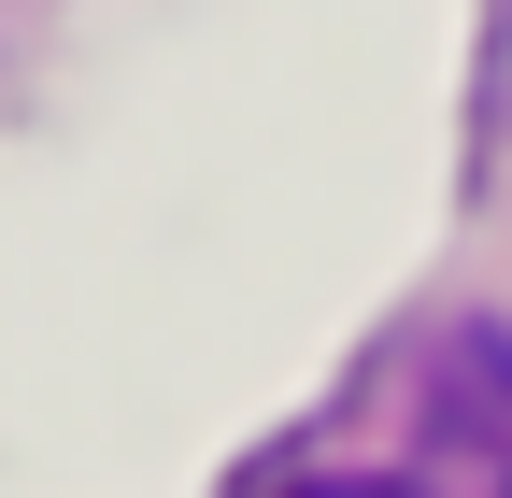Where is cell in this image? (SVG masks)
I'll use <instances>...</instances> for the list:
<instances>
[{
	"instance_id": "obj_1",
	"label": "cell",
	"mask_w": 512,
	"mask_h": 498,
	"mask_svg": "<svg viewBox=\"0 0 512 498\" xmlns=\"http://www.w3.org/2000/svg\"><path fill=\"white\" fill-rule=\"evenodd\" d=\"M413 498H512V328H441L399 370V456Z\"/></svg>"
},
{
	"instance_id": "obj_2",
	"label": "cell",
	"mask_w": 512,
	"mask_h": 498,
	"mask_svg": "<svg viewBox=\"0 0 512 498\" xmlns=\"http://www.w3.org/2000/svg\"><path fill=\"white\" fill-rule=\"evenodd\" d=\"M271 498H413V484H384V470H299V484H271Z\"/></svg>"
}]
</instances>
